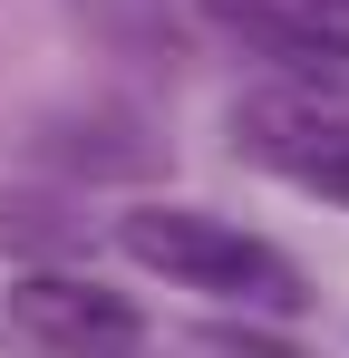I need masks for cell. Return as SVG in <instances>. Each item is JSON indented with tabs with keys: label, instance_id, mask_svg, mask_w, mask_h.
Here are the masks:
<instances>
[{
	"label": "cell",
	"instance_id": "obj_1",
	"mask_svg": "<svg viewBox=\"0 0 349 358\" xmlns=\"http://www.w3.org/2000/svg\"><path fill=\"white\" fill-rule=\"evenodd\" d=\"M116 252L165 281V291H194L233 310V320H301L310 310V281L282 242L242 233L233 213H204V203H126L116 213Z\"/></svg>",
	"mask_w": 349,
	"mask_h": 358
},
{
	"label": "cell",
	"instance_id": "obj_2",
	"mask_svg": "<svg viewBox=\"0 0 349 358\" xmlns=\"http://www.w3.org/2000/svg\"><path fill=\"white\" fill-rule=\"evenodd\" d=\"M233 145H242L262 175H282L291 194L349 213V97L330 78H282V87L242 97V107H233Z\"/></svg>",
	"mask_w": 349,
	"mask_h": 358
},
{
	"label": "cell",
	"instance_id": "obj_3",
	"mask_svg": "<svg viewBox=\"0 0 349 358\" xmlns=\"http://www.w3.org/2000/svg\"><path fill=\"white\" fill-rule=\"evenodd\" d=\"M0 320H10V339H29L49 358H136L146 349V310L107 281H88V271H20L0 291Z\"/></svg>",
	"mask_w": 349,
	"mask_h": 358
},
{
	"label": "cell",
	"instance_id": "obj_4",
	"mask_svg": "<svg viewBox=\"0 0 349 358\" xmlns=\"http://www.w3.org/2000/svg\"><path fill=\"white\" fill-rule=\"evenodd\" d=\"M184 10L282 78H349V0H184Z\"/></svg>",
	"mask_w": 349,
	"mask_h": 358
},
{
	"label": "cell",
	"instance_id": "obj_5",
	"mask_svg": "<svg viewBox=\"0 0 349 358\" xmlns=\"http://www.w3.org/2000/svg\"><path fill=\"white\" fill-rule=\"evenodd\" d=\"M204 349H214V358H301V349H282V339H262V320H242V329H214Z\"/></svg>",
	"mask_w": 349,
	"mask_h": 358
}]
</instances>
